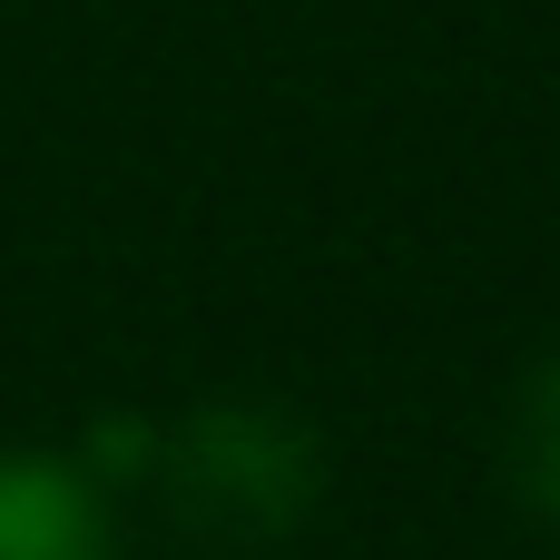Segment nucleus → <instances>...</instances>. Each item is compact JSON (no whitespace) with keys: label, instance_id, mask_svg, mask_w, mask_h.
Wrapping results in <instances>:
<instances>
[{"label":"nucleus","instance_id":"1","mask_svg":"<svg viewBox=\"0 0 560 560\" xmlns=\"http://www.w3.org/2000/svg\"><path fill=\"white\" fill-rule=\"evenodd\" d=\"M167 512L217 541V551H266V541H295L335 482V453H325V423L276 404V394H207L187 404L177 423H158V472Z\"/></svg>","mask_w":560,"mask_h":560},{"label":"nucleus","instance_id":"2","mask_svg":"<svg viewBox=\"0 0 560 560\" xmlns=\"http://www.w3.org/2000/svg\"><path fill=\"white\" fill-rule=\"evenodd\" d=\"M0 560H118L108 482L79 453H0Z\"/></svg>","mask_w":560,"mask_h":560},{"label":"nucleus","instance_id":"3","mask_svg":"<svg viewBox=\"0 0 560 560\" xmlns=\"http://www.w3.org/2000/svg\"><path fill=\"white\" fill-rule=\"evenodd\" d=\"M512 492L541 532H560V345L522 374V404H512Z\"/></svg>","mask_w":560,"mask_h":560},{"label":"nucleus","instance_id":"4","mask_svg":"<svg viewBox=\"0 0 560 560\" xmlns=\"http://www.w3.org/2000/svg\"><path fill=\"white\" fill-rule=\"evenodd\" d=\"M79 463L118 492V482H148L158 472V423L148 413H98L89 433H79Z\"/></svg>","mask_w":560,"mask_h":560}]
</instances>
